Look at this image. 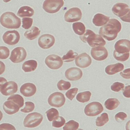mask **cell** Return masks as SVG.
Returning a JSON list of instances; mask_svg holds the SVG:
<instances>
[{
	"label": "cell",
	"instance_id": "33",
	"mask_svg": "<svg viewBox=\"0 0 130 130\" xmlns=\"http://www.w3.org/2000/svg\"><path fill=\"white\" fill-rule=\"evenodd\" d=\"M48 119L49 121H52L54 119L59 116V113L58 111L55 108H51L45 112Z\"/></svg>",
	"mask_w": 130,
	"mask_h": 130
},
{
	"label": "cell",
	"instance_id": "19",
	"mask_svg": "<svg viewBox=\"0 0 130 130\" xmlns=\"http://www.w3.org/2000/svg\"><path fill=\"white\" fill-rule=\"evenodd\" d=\"M37 88L35 84L32 83H25L20 89V92L25 97H31L34 95L37 92Z\"/></svg>",
	"mask_w": 130,
	"mask_h": 130
},
{
	"label": "cell",
	"instance_id": "45",
	"mask_svg": "<svg viewBox=\"0 0 130 130\" xmlns=\"http://www.w3.org/2000/svg\"><path fill=\"white\" fill-rule=\"evenodd\" d=\"M130 85L126 86L125 89L123 90V94L125 97L130 98Z\"/></svg>",
	"mask_w": 130,
	"mask_h": 130
},
{
	"label": "cell",
	"instance_id": "36",
	"mask_svg": "<svg viewBox=\"0 0 130 130\" xmlns=\"http://www.w3.org/2000/svg\"><path fill=\"white\" fill-rule=\"evenodd\" d=\"M57 86L59 90L60 91H66L71 88V85L69 82L61 80L58 83Z\"/></svg>",
	"mask_w": 130,
	"mask_h": 130
},
{
	"label": "cell",
	"instance_id": "32",
	"mask_svg": "<svg viewBox=\"0 0 130 130\" xmlns=\"http://www.w3.org/2000/svg\"><path fill=\"white\" fill-rule=\"evenodd\" d=\"M79 124L74 120H71L66 123L63 127V130H76L78 129Z\"/></svg>",
	"mask_w": 130,
	"mask_h": 130
},
{
	"label": "cell",
	"instance_id": "37",
	"mask_svg": "<svg viewBox=\"0 0 130 130\" xmlns=\"http://www.w3.org/2000/svg\"><path fill=\"white\" fill-rule=\"evenodd\" d=\"M10 54L9 49L5 46L0 47V58L2 59H5L8 58Z\"/></svg>",
	"mask_w": 130,
	"mask_h": 130
},
{
	"label": "cell",
	"instance_id": "24",
	"mask_svg": "<svg viewBox=\"0 0 130 130\" xmlns=\"http://www.w3.org/2000/svg\"><path fill=\"white\" fill-rule=\"evenodd\" d=\"M38 63L36 61L30 60L25 61L23 64L22 69L25 72L35 71L37 67Z\"/></svg>",
	"mask_w": 130,
	"mask_h": 130
},
{
	"label": "cell",
	"instance_id": "14",
	"mask_svg": "<svg viewBox=\"0 0 130 130\" xmlns=\"http://www.w3.org/2000/svg\"><path fill=\"white\" fill-rule=\"evenodd\" d=\"M91 54L93 58L98 61L104 60L108 55V52L106 48L101 46L92 48Z\"/></svg>",
	"mask_w": 130,
	"mask_h": 130
},
{
	"label": "cell",
	"instance_id": "7",
	"mask_svg": "<svg viewBox=\"0 0 130 130\" xmlns=\"http://www.w3.org/2000/svg\"><path fill=\"white\" fill-rule=\"evenodd\" d=\"M64 5L63 0H46L43 4V8L47 13H57Z\"/></svg>",
	"mask_w": 130,
	"mask_h": 130
},
{
	"label": "cell",
	"instance_id": "16",
	"mask_svg": "<svg viewBox=\"0 0 130 130\" xmlns=\"http://www.w3.org/2000/svg\"><path fill=\"white\" fill-rule=\"evenodd\" d=\"M115 51L119 54H124L129 53L130 41L127 39H121L116 43L115 45Z\"/></svg>",
	"mask_w": 130,
	"mask_h": 130
},
{
	"label": "cell",
	"instance_id": "31",
	"mask_svg": "<svg viewBox=\"0 0 130 130\" xmlns=\"http://www.w3.org/2000/svg\"><path fill=\"white\" fill-rule=\"evenodd\" d=\"M78 55V54L73 50H69L66 55L62 57V60L65 62H70L73 61L75 58Z\"/></svg>",
	"mask_w": 130,
	"mask_h": 130
},
{
	"label": "cell",
	"instance_id": "40",
	"mask_svg": "<svg viewBox=\"0 0 130 130\" xmlns=\"http://www.w3.org/2000/svg\"><path fill=\"white\" fill-rule=\"evenodd\" d=\"M78 89L77 88H74L68 90L66 93V96L67 98L72 101L76 95L77 93Z\"/></svg>",
	"mask_w": 130,
	"mask_h": 130
},
{
	"label": "cell",
	"instance_id": "9",
	"mask_svg": "<svg viewBox=\"0 0 130 130\" xmlns=\"http://www.w3.org/2000/svg\"><path fill=\"white\" fill-rule=\"evenodd\" d=\"M48 101L50 106L56 108H60L64 104L66 99L64 95L62 93L56 92L49 96Z\"/></svg>",
	"mask_w": 130,
	"mask_h": 130
},
{
	"label": "cell",
	"instance_id": "41",
	"mask_svg": "<svg viewBox=\"0 0 130 130\" xmlns=\"http://www.w3.org/2000/svg\"><path fill=\"white\" fill-rule=\"evenodd\" d=\"M125 87L123 83L119 82H115L111 87V90L113 91L118 92L123 90Z\"/></svg>",
	"mask_w": 130,
	"mask_h": 130
},
{
	"label": "cell",
	"instance_id": "2",
	"mask_svg": "<svg viewBox=\"0 0 130 130\" xmlns=\"http://www.w3.org/2000/svg\"><path fill=\"white\" fill-rule=\"evenodd\" d=\"M1 23L5 28L9 29H18L20 27L21 20L12 12H6L1 17Z\"/></svg>",
	"mask_w": 130,
	"mask_h": 130
},
{
	"label": "cell",
	"instance_id": "18",
	"mask_svg": "<svg viewBox=\"0 0 130 130\" xmlns=\"http://www.w3.org/2000/svg\"><path fill=\"white\" fill-rule=\"evenodd\" d=\"M66 78L71 81H75L82 77L83 72L81 70L76 67H72L67 69L65 72Z\"/></svg>",
	"mask_w": 130,
	"mask_h": 130
},
{
	"label": "cell",
	"instance_id": "26",
	"mask_svg": "<svg viewBox=\"0 0 130 130\" xmlns=\"http://www.w3.org/2000/svg\"><path fill=\"white\" fill-rule=\"evenodd\" d=\"M120 104V102L117 99L110 98L106 101L104 105L108 110H112L117 108Z\"/></svg>",
	"mask_w": 130,
	"mask_h": 130
},
{
	"label": "cell",
	"instance_id": "17",
	"mask_svg": "<svg viewBox=\"0 0 130 130\" xmlns=\"http://www.w3.org/2000/svg\"><path fill=\"white\" fill-rule=\"evenodd\" d=\"M76 64L81 68L88 67L92 63V59L86 53H83L77 57L75 61Z\"/></svg>",
	"mask_w": 130,
	"mask_h": 130
},
{
	"label": "cell",
	"instance_id": "34",
	"mask_svg": "<svg viewBox=\"0 0 130 130\" xmlns=\"http://www.w3.org/2000/svg\"><path fill=\"white\" fill-rule=\"evenodd\" d=\"M65 122L66 121L63 117L58 116L54 119L52 123V126L54 127H61L64 125Z\"/></svg>",
	"mask_w": 130,
	"mask_h": 130
},
{
	"label": "cell",
	"instance_id": "5",
	"mask_svg": "<svg viewBox=\"0 0 130 130\" xmlns=\"http://www.w3.org/2000/svg\"><path fill=\"white\" fill-rule=\"evenodd\" d=\"M18 85L14 81L7 82L6 79L1 77L0 90L2 94L5 96H9L14 94L18 91Z\"/></svg>",
	"mask_w": 130,
	"mask_h": 130
},
{
	"label": "cell",
	"instance_id": "13",
	"mask_svg": "<svg viewBox=\"0 0 130 130\" xmlns=\"http://www.w3.org/2000/svg\"><path fill=\"white\" fill-rule=\"evenodd\" d=\"M20 36L19 32L16 31H6L3 36V39L4 42L9 45H14L19 41Z\"/></svg>",
	"mask_w": 130,
	"mask_h": 130
},
{
	"label": "cell",
	"instance_id": "27",
	"mask_svg": "<svg viewBox=\"0 0 130 130\" xmlns=\"http://www.w3.org/2000/svg\"><path fill=\"white\" fill-rule=\"evenodd\" d=\"M72 26L74 32L77 35L82 36L85 33L86 28L85 25L82 23H75L73 24Z\"/></svg>",
	"mask_w": 130,
	"mask_h": 130
},
{
	"label": "cell",
	"instance_id": "11",
	"mask_svg": "<svg viewBox=\"0 0 130 130\" xmlns=\"http://www.w3.org/2000/svg\"><path fill=\"white\" fill-rule=\"evenodd\" d=\"M46 66L52 70H58L63 65L62 60L59 56L51 55L48 56L45 60Z\"/></svg>",
	"mask_w": 130,
	"mask_h": 130
},
{
	"label": "cell",
	"instance_id": "43",
	"mask_svg": "<svg viewBox=\"0 0 130 130\" xmlns=\"http://www.w3.org/2000/svg\"><path fill=\"white\" fill-rule=\"evenodd\" d=\"M0 129L2 130H16V129L13 125L9 124H3L0 125Z\"/></svg>",
	"mask_w": 130,
	"mask_h": 130
},
{
	"label": "cell",
	"instance_id": "12",
	"mask_svg": "<svg viewBox=\"0 0 130 130\" xmlns=\"http://www.w3.org/2000/svg\"><path fill=\"white\" fill-rule=\"evenodd\" d=\"M81 10L77 7L69 9L64 14V20L67 22L73 23L80 20L82 17Z\"/></svg>",
	"mask_w": 130,
	"mask_h": 130
},
{
	"label": "cell",
	"instance_id": "21",
	"mask_svg": "<svg viewBox=\"0 0 130 130\" xmlns=\"http://www.w3.org/2000/svg\"><path fill=\"white\" fill-rule=\"evenodd\" d=\"M109 19V17L98 13L95 15L93 19V23L95 26H101L106 24Z\"/></svg>",
	"mask_w": 130,
	"mask_h": 130
},
{
	"label": "cell",
	"instance_id": "4",
	"mask_svg": "<svg viewBox=\"0 0 130 130\" xmlns=\"http://www.w3.org/2000/svg\"><path fill=\"white\" fill-rule=\"evenodd\" d=\"M115 15L119 17L123 21L130 22L129 7L123 3H117L112 9Z\"/></svg>",
	"mask_w": 130,
	"mask_h": 130
},
{
	"label": "cell",
	"instance_id": "10",
	"mask_svg": "<svg viewBox=\"0 0 130 130\" xmlns=\"http://www.w3.org/2000/svg\"><path fill=\"white\" fill-rule=\"evenodd\" d=\"M27 56L26 50L23 47H17L11 52L9 59L14 63H20L23 61Z\"/></svg>",
	"mask_w": 130,
	"mask_h": 130
},
{
	"label": "cell",
	"instance_id": "35",
	"mask_svg": "<svg viewBox=\"0 0 130 130\" xmlns=\"http://www.w3.org/2000/svg\"><path fill=\"white\" fill-rule=\"evenodd\" d=\"M113 55L115 58L117 60L123 62L128 59L130 56V53H128L124 54H119L114 50Z\"/></svg>",
	"mask_w": 130,
	"mask_h": 130
},
{
	"label": "cell",
	"instance_id": "44",
	"mask_svg": "<svg viewBox=\"0 0 130 130\" xmlns=\"http://www.w3.org/2000/svg\"><path fill=\"white\" fill-rule=\"evenodd\" d=\"M130 68L126 69L120 73V75L122 77L125 79H130Z\"/></svg>",
	"mask_w": 130,
	"mask_h": 130
},
{
	"label": "cell",
	"instance_id": "8",
	"mask_svg": "<svg viewBox=\"0 0 130 130\" xmlns=\"http://www.w3.org/2000/svg\"><path fill=\"white\" fill-rule=\"evenodd\" d=\"M103 110L102 104L99 102H93L86 105L84 109V112L87 116L93 117L99 115Z\"/></svg>",
	"mask_w": 130,
	"mask_h": 130
},
{
	"label": "cell",
	"instance_id": "42",
	"mask_svg": "<svg viewBox=\"0 0 130 130\" xmlns=\"http://www.w3.org/2000/svg\"><path fill=\"white\" fill-rule=\"evenodd\" d=\"M127 117V114L124 112H119L115 116V119L117 121L121 122L124 121Z\"/></svg>",
	"mask_w": 130,
	"mask_h": 130
},
{
	"label": "cell",
	"instance_id": "3",
	"mask_svg": "<svg viewBox=\"0 0 130 130\" xmlns=\"http://www.w3.org/2000/svg\"><path fill=\"white\" fill-rule=\"evenodd\" d=\"M82 41L87 42L91 47L103 46L106 45V42L100 35H96L90 30H86L84 35L79 37Z\"/></svg>",
	"mask_w": 130,
	"mask_h": 130
},
{
	"label": "cell",
	"instance_id": "25",
	"mask_svg": "<svg viewBox=\"0 0 130 130\" xmlns=\"http://www.w3.org/2000/svg\"><path fill=\"white\" fill-rule=\"evenodd\" d=\"M40 31L38 27L33 26L30 29L26 31L24 33L25 37L30 40H33L37 37L40 35Z\"/></svg>",
	"mask_w": 130,
	"mask_h": 130
},
{
	"label": "cell",
	"instance_id": "38",
	"mask_svg": "<svg viewBox=\"0 0 130 130\" xmlns=\"http://www.w3.org/2000/svg\"><path fill=\"white\" fill-rule=\"evenodd\" d=\"M23 28L25 29H29L33 24V19L32 18H23L22 19Z\"/></svg>",
	"mask_w": 130,
	"mask_h": 130
},
{
	"label": "cell",
	"instance_id": "39",
	"mask_svg": "<svg viewBox=\"0 0 130 130\" xmlns=\"http://www.w3.org/2000/svg\"><path fill=\"white\" fill-rule=\"evenodd\" d=\"M25 106L24 108L21 109V111L24 113L31 112L34 110L35 108V105L33 102H26L25 103Z\"/></svg>",
	"mask_w": 130,
	"mask_h": 130
},
{
	"label": "cell",
	"instance_id": "23",
	"mask_svg": "<svg viewBox=\"0 0 130 130\" xmlns=\"http://www.w3.org/2000/svg\"><path fill=\"white\" fill-rule=\"evenodd\" d=\"M35 11L33 9L28 6L21 7L18 10L17 15L21 18L31 17L34 15Z\"/></svg>",
	"mask_w": 130,
	"mask_h": 130
},
{
	"label": "cell",
	"instance_id": "20",
	"mask_svg": "<svg viewBox=\"0 0 130 130\" xmlns=\"http://www.w3.org/2000/svg\"><path fill=\"white\" fill-rule=\"evenodd\" d=\"M3 108L5 112L9 115L17 113L20 109L18 104L11 100H8L5 102L3 106Z\"/></svg>",
	"mask_w": 130,
	"mask_h": 130
},
{
	"label": "cell",
	"instance_id": "15",
	"mask_svg": "<svg viewBox=\"0 0 130 130\" xmlns=\"http://www.w3.org/2000/svg\"><path fill=\"white\" fill-rule=\"evenodd\" d=\"M55 40L53 35L44 34L39 38L38 43L41 48L43 49H48L54 45Z\"/></svg>",
	"mask_w": 130,
	"mask_h": 130
},
{
	"label": "cell",
	"instance_id": "30",
	"mask_svg": "<svg viewBox=\"0 0 130 130\" xmlns=\"http://www.w3.org/2000/svg\"><path fill=\"white\" fill-rule=\"evenodd\" d=\"M13 101L16 104H18L20 108L23 107L24 104V100L21 96L19 94L13 95L9 97L7 100Z\"/></svg>",
	"mask_w": 130,
	"mask_h": 130
},
{
	"label": "cell",
	"instance_id": "22",
	"mask_svg": "<svg viewBox=\"0 0 130 130\" xmlns=\"http://www.w3.org/2000/svg\"><path fill=\"white\" fill-rule=\"evenodd\" d=\"M124 68V64L121 63H118L107 66L105 69V72L107 74L113 75L122 71Z\"/></svg>",
	"mask_w": 130,
	"mask_h": 130
},
{
	"label": "cell",
	"instance_id": "6",
	"mask_svg": "<svg viewBox=\"0 0 130 130\" xmlns=\"http://www.w3.org/2000/svg\"><path fill=\"white\" fill-rule=\"evenodd\" d=\"M43 119V116L40 113L35 112L27 115L24 120L23 124L25 127L32 128L40 125Z\"/></svg>",
	"mask_w": 130,
	"mask_h": 130
},
{
	"label": "cell",
	"instance_id": "28",
	"mask_svg": "<svg viewBox=\"0 0 130 130\" xmlns=\"http://www.w3.org/2000/svg\"><path fill=\"white\" fill-rule=\"evenodd\" d=\"M91 93L88 91L79 93L77 95L76 99L79 102L81 103L88 102L90 100Z\"/></svg>",
	"mask_w": 130,
	"mask_h": 130
},
{
	"label": "cell",
	"instance_id": "1",
	"mask_svg": "<svg viewBox=\"0 0 130 130\" xmlns=\"http://www.w3.org/2000/svg\"><path fill=\"white\" fill-rule=\"evenodd\" d=\"M121 29L120 22L116 19H111L108 23L101 27L99 34L107 40L111 41L116 38Z\"/></svg>",
	"mask_w": 130,
	"mask_h": 130
},
{
	"label": "cell",
	"instance_id": "29",
	"mask_svg": "<svg viewBox=\"0 0 130 130\" xmlns=\"http://www.w3.org/2000/svg\"><path fill=\"white\" fill-rule=\"evenodd\" d=\"M109 120L108 114L104 113L100 117H99L97 118L96 120V124L98 127H102L107 123Z\"/></svg>",
	"mask_w": 130,
	"mask_h": 130
}]
</instances>
